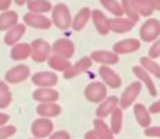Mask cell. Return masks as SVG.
<instances>
[{
  "label": "cell",
  "instance_id": "6",
  "mask_svg": "<svg viewBox=\"0 0 160 139\" xmlns=\"http://www.w3.org/2000/svg\"><path fill=\"white\" fill-rule=\"evenodd\" d=\"M30 73H31V70L27 65H17V66L11 67L8 72H6L4 80H6V83L17 84V83H21V82L27 80L30 77Z\"/></svg>",
  "mask_w": 160,
  "mask_h": 139
},
{
  "label": "cell",
  "instance_id": "17",
  "mask_svg": "<svg viewBox=\"0 0 160 139\" xmlns=\"http://www.w3.org/2000/svg\"><path fill=\"white\" fill-rule=\"evenodd\" d=\"M91 61L97 62V63L101 65H117L119 61V55H117L115 52H111V51H94L93 53L90 55Z\"/></svg>",
  "mask_w": 160,
  "mask_h": 139
},
{
  "label": "cell",
  "instance_id": "5",
  "mask_svg": "<svg viewBox=\"0 0 160 139\" xmlns=\"http://www.w3.org/2000/svg\"><path fill=\"white\" fill-rule=\"evenodd\" d=\"M141 90H142L141 82H132V83L124 90V93H122L121 98H119V107H121L122 110L129 108L131 104H133V101L141 94Z\"/></svg>",
  "mask_w": 160,
  "mask_h": 139
},
{
  "label": "cell",
  "instance_id": "26",
  "mask_svg": "<svg viewBox=\"0 0 160 139\" xmlns=\"http://www.w3.org/2000/svg\"><path fill=\"white\" fill-rule=\"evenodd\" d=\"M133 114H135V118L138 121V124L142 127V128H149L150 127V112L143 104H135L133 107Z\"/></svg>",
  "mask_w": 160,
  "mask_h": 139
},
{
  "label": "cell",
  "instance_id": "23",
  "mask_svg": "<svg viewBox=\"0 0 160 139\" xmlns=\"http://www.w3.org/2000/svg\"><path fill=\"white\" fill-rule=\"evenodd\" d=\"M91 18V10L88 7H83L78 11V14L75 16L72 21V30L75 31H82L86 27V24L88 22V20Z\"/></svg>",
  "mask_w": 160,
  "mask_h": 139
},
{
  "label": "cell",
  "instance_id": "41",
  "mask_svg": "<svg viewBox=\"0 0 160 139\" xmlns=\"http://www.w3.org/2000/svg\"><path fill=\"white\" fill-rule=\"evenodd\" d=\"M84 139H101V138H100V135L97 134V132L93 129V131H88V132H86Z\"/></svg>",
  "mask_w": 160,
  "mask_h": 139
},
{
  "label": "cell",
  "instance_id": "24",
  "mask_svg": "<svg viewBox=\"0 0 160 139\" xmlns=\"http://www.w3.org/2000/svg\"><path fill=\"white\" fill-rule=\"evenodd\" d=\"M37 112L44 118H53L61 114L62 108L55 103H39V106L37 107Z\"/></svg>",
  "mask_w": 160,
  "mask_h": 139
},
{
  "label": "cell",
  "instance_id": "32",
  "mask_svg": "<svg viewBox=\"0 0 160 139\" xmlns=\"http://www.w3.org/2000/svg\"><path fill=\"white\" fill-rule=\"evenodd\" d=\"M122 118H124V114H122V108L121 107H118V108L115 110V111L111 114V131H112V134H119L122 129Z\"/></svg>",
  "mask_w": 160,
  "mask_h": 139
},
{
  "label": "cell",
  "instance_id": "9",
  "mask_svg": "<svg viewBox=\"0 0 160 139\" xmlns=\"http://www.w3.org/2000/svg\"><path fill=\"white\" fill-rule=\"evenodd\" d=\"M52 129H53V122L49 118H38L31 125V132H32L34 137L38 139L49 137L52 134Z\"/></svg>",
  "mask_w": 160,
  "mask_h": 139
},
{
  "label": "cell",
  "instance_id": "29",
  "mask_svg": "<svg viewBox=\"0 0 160 139\" xmlns=\"http://www.w3.org/2000/svg\"><path fill=\"white\" fill-rule=\"evenodd\" d=\"M93 125H94V131L100 135L101 139H114L112 131H111V128H108V125L104 122L102 118H96L93 121Z\"/></svg>",
  "mask_w": 160,
  "mask_h": 139
},
{
  "label": "cell",
  "instance_id": "18",
  "mask_svg": "<svg viewBox=\"0 0 160 139\" xmlns=\"http://www.w3.org/2000/svg\"><path fill=\"white\" fill-rule=\"evenodd\" d=\"M32 97L39 103H55L59 98V93L52 87H39L32 93Z\"/></svg>",
  "mask_w": 160,
  "mask_h": 139
},
{
  "label": "cell",
  "instance_id": "35",
  "mask_svg": "<svg viewBox=\"0 0 160 139\" xmlns=\"http://www.w3.org/2000/svg\"><path fill=\"white\" fill-rule=\"evenodd\" d=\"M16 127L14 125H4V127H0V139H7L10 138L11 135L16 134Z\"/></svg>",
  "mask_w": 160,
  "mask_h": 139
},
{
  "label": "cell",
  "instance_id": "15",
  "mask_svg": "<svg viewBox=\"0 0 160 139\" xmlns=\"http://www.w3.org/2000/svg\"><path fill=\"white\" fill-rule=\"evenodd\" d=\"M139 48H141V41H139V39L128 38V39H122V41L117 42L112 49L117 55H125V53L136 52Z\"/></svg>",
  "mask_w": 160,
  "mask_h": 139
},
{
  "label": "cell",
  "instance_id": "19",
  "mask_svg": "<svg viewBox=\"0 0 160 139\" xmlns=\"http://www.w3.org/2000/svg\"><path fill=\"white\" fill-rule=\"evenodd\" d=\"M135 25V22H132L131 20L124 18V17H114L110 18V31H114L117 34H124L131 31Z\"/></svg>",
  "mask_w": 160,
  "mask_h": 139
},
{
  "label": "cell",
  "instance_id": "14",
  "mask_svg": "<svg viewBox=\"0 0 160 139\" xmlns=\"http://www.w3.org/2000/svg\"><path fill=\"white\" fill-rule=\"evenodd\" d=\"M91 65H93V61H91L90 56H83V58L79 59V61L76 62L75 65H72V67H70L68 72L63 73V77L65 79H73V77H76V76L82 75L83 72H86L87 69H90Z\"/></svg>",
  "mask_w": 160,
  "mask_h": 139
},
{
  "label": "cell",
  "instance_id": "2",
  "mask_svg": "<svg viewBox=\"0 0 160 139\" xmlns=\"http://www.w3.org/2000/svg\"><path fill=\"white\" fill-rule=\"evenodd\" d=\"M52 55V47L45 39H34L31 42V58L37 63L48 61Z\"/></svg>",
  "mask_w": 160,
  "mask_h": 139
},
{
  "label": "cell",
  "instance_id": "22",
  "mask_svg": "<svg viewBox=\"0 0 160 139\" xmlns=\"http://www.w3.org/2000/svg\"><path fill=\"white\" fill-rule=\"evenodd\" d=\"M48 66L51 67L52 70H56V72H68V70L72 67V63H70L69 59L66 58H62L59 55H51L49 59H48Z\"/></svg>",
  "mask_w": 160,
  "mask_h": 139
},
{
  "label": "cell",
  "instance_id": "30",
  "mask_svg": "<svg viewBox=\"0 0 160 139\" xmlns=\"http://www.w3.org/2000/svg\"><path fill=\"white\" fill-rule=\"evenodd\" d=\"M121 6H122V10H124V14L127 16V18L136 24L139 21V17L141 16L136 11V8L133 7L132 0H121Z\"/></svg>",
  "mask_w": 160,
  "mask_h": 139
},
{
  "label": "cell",
  "instance_id": "11",
  "mask_svg": "<svg viewBox=\"0 0 160 139\" xmlns=\"http://www.w3.org/2000/svg\"><path fill=\"white\" fill-rule=\"evenodd\" d=\"M118 107H119V98L117 97V96H110V97H107L104 101H101L100 106L97 107V110H96L97 118L108 117V115L112 114Z\"/></svg>",
  "mask_w": 160,
  "mask_h": 139
},
{
  "label": "cell",
  "instance_id": "36",
  "mask_svg": "<svg viewBox=\"0 0 160 139\" xmlns=\"http://www.w3.org/2000/svg\"><path fill=\"white\" fill-rule=\"evenodd\" d=\"M149 58L152 59H156V58H160V37L156 39L155 42L152 44V47L149 48Z\"/></svg>",
  "mask_w": 160,
  "mask_h": 139
},
{
  "label": "cell",
  "instance_id": "21",
  "mask_svg": "<svg viewBox=\"0 0 160 139\" xmlns=\"http://www.w3.org/2000/svg\"><path fill=\"white\" fill-rule=\"evenodd\" d=\"M17 24H18V16H17L16 11L7 10L0 14V31H6L7 32L8 30L16 27Z\"/></svg>",
  "mask_w": 160,
  "mask_h": 139
},
{
  "label": "cell",
  "instance_id": "13",
  "mask_svg": "<svg viewBox=\"0 0 160 139\" xmlns=\"http://www.w3.org/2000/svg\"><path fill=\"white\" fill-rule=\"evenodd\" d=\"M132 72H133V75L139 79V82H141V83H143L145 86L148 87L150 96H156V94H158V90H156L155 83H153L152 77H150V73L148 72L145 67H142L141 65H136V66L132 67Z\"/></svg>",
  "mask_w": 160,
  "mask_h": 139
},
{
  "label": "cell",
  "instance_id": "10",
  "mask_svg": "<svg viewBox=\"0 0 160 139\" xmlns=\"http://www.w3.org/2000/svg\"><path fill=\"white\" fill-rule=\"evenodd\" d=\"M52 52L55 53V55L62 56V58L70 59L75 55V44L68 38L56 39L52 45Z\"/></svg>",
  "mask_w": 160,
  "mask_h": 139
},
{
  "label": "cell",
  "instance_id": "4",
  "mask_svg": "<svg viewBox=\"0 0 160 139\" xmlns=\"http://www.w3.org/2000/svg\"><path fill=\"white\" fill-rule=\"evenodd\" d=\"M84 97L91 103H101L107 98V86L100 82H93L84 89Z\"/></svg>",
  "mask_w": 160,
  "mask_h": 139
},
{
  "label": "cell",
  "instance_id": "31",
  "mask_svg": "<svg viewBox=\"0 0 160 139\" xmlns=\"http://www.w3.org/2000/svg\"><path fill=\"white\" fill-rule=\"evenodd\" d=\"M141 66L145 67L150 75H153L158 79H160V65L156 63L155 59L149 58V56H142L141 58Z\"/></svg>",
  "mask_w": 160,
  "mask_h": 139
},
{
  "label": "cell",
  "instance_id": "25",
  "mask_svg": "<svg viewBox=\"0 0 160 139\" xmlns=\"http://www.w3.org/2000/svg\"><path fill=\"white\" fill-rule=\"evenodd\" d=\"M10 56L13 61H24L28 56H31V44L25 42H18L11 48Z\"/></svg>",
  "mask_w": 160,
  "mask_h": 139
},
{
  "label": "cell",
  "instance_id": "34",
  "mask_svg": "<svg viewBox=\"0 0 160 139\" xmlns=\"http://www.w3.org/2000/svg\"><path fill=\"white\" fill-rule=\"evenodd\" d=\"M100 3H101V4L104 6L108 11H110V13H112L114 16H117V17L124 16L122 6H121V3H119L118 0H100Z\"/></svg>",
  "mask_w": 160,
  "mask_h": 139
},
{
  "label": "cell",
  "instance_id": "7",
  "mask_svg": "<svg viewBox=\"0 0 160 139\" xmlns=\"http://www.w3.org/2000/svg\"><path fill=\"white\" fill-rule=\"evenodd\" d=\"M22 21L25 25H30V27L37 28V30H48L52 25V20H49L42 14L31 13V11H28L22 16Z\"/></svg>",
  "mask_w": 160,
  "mask_h": 139
},
{
  "label": "cell",
  "instance_id": "39",
  "mask_svg": "<svg viewBox=\"0 0 160 139\" xmlns=\"http://www.w3.org/2000/svg\"><path fill=\"white\" fill-rule=\"evenodd\" d=\"M149 112L150 114H159L160 112V100L156 101V103H153L152 106L149 107Z\"/></svg>",
  "mask_w": 160,
  "mask_h": 139
},
{
  "label": "cell",
  "instance_id": "8",
  "mask_svg": "<svg viewBox=\"0 0 160 139\" xmlns=\"http://www.w3.org/2000/svg\"><path fill=\"white\" fill-rule=\"evenodd\" d=\"M98 75H100V77H101L102 83H104L105 86L111 87V89H118L122 83L118 73L111 69L110 66H107V65H101V66H100Z\"/></svg>",
  "mask_w": 160,
  "mask_h": 139
},
{
  "label": "cell",
  "instance_id": "38",
  "mask_svg": "<svg viewBox=\"0 0 160 139\" xmlns=\"http://www.w3.org/2000/svg\"><path fill=\"white\" fill-rule=\"evenodd\" d=\"M49 139H70V137L66 131H58V132L51 135Z\"/></svg>",
  "mask_w": 160,
  "mask_h": 139
},
{
  "label": "cell",
  "instance_id": "42",
  "mask_svg": "<svg viewBox=\"0 0 160 139\" xmlns=\"http://www.w3.org/2000/svg\"><path fill=\"white\" fill-rule=\"evenodd\" d=\"M8 120H10V117H8L7 114H4V112H0V127H4L6 124L8 122Z\"/></svg>",
  "mask_w": 160,
  "mask_h": 139
},
{
  "label": "cell",
  "instance_id": "27",
  "mask_svg": "<svg viewBox=\"0 0 160 139\" xmlns=\"http://www.w3.org/2000/svg\"><path fill=\"white\" fill-rule=\"evenodd\" d=\"M27 7H28V11L37 13V14L48 13V11H51L53 8L52 3L48 2V0H28Z\"/></svg>",
  "mask_w": 160,
  "mask_h": 139
},
{
  "label": "cell",
  "instance_id": "16",
  "mask_svg": "<svg viewBox=\"0 0 160 139\" xmlns=\"http://www.w3.org/2000/svg\"><path fill=\"white\" fill-rule=\"evenodd\" d=\"M91 20L98 34L105 35L110 32V18H107L101 10H91Z\"/></svg>",
  "mask_w": 160,
  "mask_h": 139
},
{
  "label": "cell",
  "instance_id": "37",
  "mask_svg": "<svg viewBox=\"0 0 160 139\" xmlns=\"http://www.w3.org/2000/svg\"><path fill=\"white\" fill-rule=\"evenodd\" d=\"M145 135H146V137L160 138V127H149V128H145Z\"/></svg>",
  "mask_w": 160,
  "mask_h": 139
},
{
  "label": "cell",
  "instance_id": "33",
  "mask_svg": "<svg viewBox=\"0 0 160 139\" xmlns=\"http://www.w3.org/2000/svg\"><path fill=\"white\" fill-rule=\"evenodd\" d=\"M11 104V93L6 82L0 80V108H7Z\"/></svg>",
  "mask_w": 160,
  "mask_h": 139
},
{
  "label": "cell",
  "instance_id": "44",
  "mask_svg": "<svg viewBox=\"0 0 160 139\" xmlns=\"http://www.w3.org/2000/svg\"><path fill=\"white\" fill-rule=\"evenodd\" d=\"M27 2L28 0H14V3H16L17 6H24V4H27Z\"/></svg>",
  "mask_w": 160,
  "mask_h": 139
},
{
  "label": "cell",
  "instance_id": "43",
  "mask_svg": "<svg viewBox=\"0 0 160 139\" xmlns=\"http://www.w3.org/2000/svg\"><path fill=\"white\" fill-rule=\"evenodd\" d=\"M152 4H153V8H155V10L160 11V0H152Z\"/></svg>",
  "mask_w": 160,
  "mask_h": 139
},
{
  "label": "cell",
  "instance_id": "20",
  "mask_svg": "<svg viewBox=\"0 0 160 139\" xmlns=\"http://www.w3.org/2000/svg\"><path fill=\"white\" fill-rule=\"evenodd\" d=\"M25 34V24H17L16 27H13L11 30H8L4 35V44L14 47L16 44H18V41L22 38V35Z\"/></svg>",
  "mask_w": 160,
  "mask_h": 139
},
{
  "label": "cell",
  "instance_id": "40",
  "mask_svg": "<svg viewBox=\"0 0 160 139\" xmlns=\"http://www.w3.org/2000/svg\"><path fill=\"white\" fill-rule=\"evenodd\" d=\"M11 2H13V0H0V11H2V13L3 11H7Z\"/></svg>",
  "mask_w": 160,
  "mask_h": 139
},
{
  "label": "cell",
  "instance_id": "28",
  "mask_svg": "<svg viewBox=\"0 0 160 139\" xmlns=\"http://www.w3.org/2000/svg\"><path fill=\"white\" fill-rule=\"evenodd\" d=\"M132 4L139 13V16L142 17H150L153 14V10H155L152 0H132Z\"/></svg>",
  "mask_w": 160,
  "mask_h": 139
},
{
  "label": "cell",
  "instance_id": "12",
  "mask_svg": "<svg viewBox=\"0 0 160 139\" xmlns=\"http://www.w3.org/2000/svg\"><path fill=\"white\" fill-rule=\"evenodd\" d=\"M31 80L38 87H53L58 83V75L53 72H38L34 73Z\"/></svg>",
  "mask_w": 160,
  "mask_h": 139
},
{
  "label": "cell",
  "instance_id": "1",
  "mask_svg": "<svg viewBox=\"0 0 160 139\" xmlns=\"http://www.w3.org/2000/svg\"><path fill=\"white\" fill-rule=\"evenodd\" d=\"M72 14L66 4L63 3H58L53 6L52 8V22L55 27H58L59 30H68L72 28Z\"/></svg>",
  "mask_w": 160,
  "mask_h": 139
},
{
  "label": "cell",
  "instance_id": "3",
  "mask_svg": "<svg viewBox=\"0 0 160 139\" xmlns=\"http://www.w3.org/2000/svg\"><path fill=\"white\" fill-rule=\"evenodd\" d=\"M139 35L145 42H155L160 37V21L156 18H148L142 24Z\"/></svg>",
  "mask_w": 160,
  "mask_h": 139
}]
</instances>
